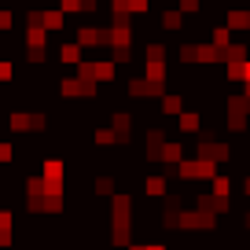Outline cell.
<instances>
[{
  "label": "cell",
  "instance_id": "obj_1",
  "mask_svg": "<svg viewBox=\"0 0 250 250\" xmlns=\"http://www.w3.org/2000/svg\"><path fill=\"white\" fill-rule=\"evenodd\" d=\"M41 26H44L48 33H62V30H66V11H62V8L41 11Z\"/></svg>",
  "mask_w": 250,
  "mask_h": 250
},
{
  "label": "cell",
  "instance_id": "obj_2",
  "mask_svg": "<svg viewBox=\"0 0 250 250\" xmlns=\"http://www.w3.org/2000/svg\"><path fill=\"white\" fill-rule=\"evenodd\" d=\"M81 59H85V55H81L78 41H74V44H59V62H62V66H78Z\"/></svg>",
  "mask_w": 250,
  "mask_h": 250
},
{
  "label": "cell",
  "instance_id": "obj_3",
  "mask_svg": "<svg viewBox=\"0 0 250 250\" xmlns=\"http://www.w3.org/2000/svg\"><path fill=\"white\" fill-rule=\"evenodd\" d=\"M225 26H228V30H250V11L232 8V11L225 15Z\"/></svg>",
  "mask_w": 250,
  "mask_h": 250
},
{
  "label": "cell",
  "instance_id": "obj_4",
  "mask_svg": "<svg viewBox=\"0 0 250 250\" xmlns=\"http://www.w3.org/2000/svg\"><path fill=\"white\" fill-rule=\"evenodd\" d=\"M144 78H147V81H166V78H169V66H166V59H147V70H144Z\"/></svg>",
  "mask_w": 250,
  "mask_h": 250
},
{
  "label": "cell",
  "instance_id": "obj_5",
  "mask_svg": "<svg viewBox=\"0 0 250 250\" xmlns=\"http://www.w3.org/2000/svg\"><path fill=\"white\" fill-rule=\"evenodd\" d=\"M184 26V11L180 8H166L162 11V30H180Z\"/></svg>",
  "mask_w": 250,
  "mask_h": 250
},
{
  "label": "cell",
  "instance_id": "obj_6",
  "mask_svg": "<svg viewBox=\"0 0 250 250\" xmlns=\"http://www.w3.org/2000/svg\"><path fill=\"white\" fill-rule=\"evenodd\" d=\"M180 107H184L180 96H162V114H180Z\"/></svg>",
  "mask_w": 250,
  "mask_h": 250
},
{
  "label": "cell",
  "instance_id": "obj_7",
  "mask_svg": "<svg viewBox=\"0 0 250 250\" xmlns=\"http://www.w3.org/2000/svg\"><path fill=\"white\" fill-rule=\"evenodd\" d=\"M199 129V114L191 110V114H180V133H195Z\"/></svg>",
  "mask_w": 250,
  "mask_h": 250
},
{
  "label": "cell",
  "instance_id": "obj_8",
  "mask_svg": "<svg viewBox=\"0 0 250 250\" xmlns=\"http://www.w3.org/2000/svg\"><path fill=\"white\" fill-rule=\"evenodd\" d=\"M228 33H232L228 26H217V30H213V44H217V48H225V44H228Z\"/></svg>",
  "mask_w": 250,
  "mask_h": 250
},
{
  "label": "cell",
  "instance_id": "obj_9",
  "mask_svg": "<svg viewBox=\"0 0 250 250\" xmlns=\"http://www.w3.org/2000/svg\"><path fill=\"white\" fill-rule=\"evenodd\" d=\"M147 191H151V195H162V191H166V180L162 177H151L147 180Z\"/></svg>",
  "mask_w": 250,
  "mask_h": 250
},
{
  "label": "cell",
  "instance_id": "obj_10",
  "mask_svg": "<svg viewBox=\"0 0 250 250\" xmlns=\"http://www.w3.org/2000/svg\"><path fill=\"white\" fill-rule=\"evenodd\" d=\"M144 55H147V59H166V48L162 44H147V52H144Z\"/></svg>",
  "mask_w": 250,
  "mask_h": 250
},
{
  "label": "cell",
  "instance_id": "obj_11",
  "mask_svg": "<svg viewBox=\"0 0 250 250\" xmlns=\"http://www.w3.org/2000/svg\"><path fill=\"white\" fill-rule=\"evenodd\" d=\"M11 81V62H0V85H8Z\"/></svg>",
  "mask_w": 250,
  "mask_h": 250
},
{
  "label": "cell",
  "instance_id": "obj_12",
  "mask_svg": "<svg viewBox=\"0 0 250 250\" xmlns=\"http://www.w3.org/2000/svg\"><path fill=\"white\" fill-rule=\"evenodd\" d=\"M8 158H11V147H8V144H0V162H8Z\"/></svg>",
  "mask_w": 250,
  "mask_h": 250
},
{
  "label": "cell",
  "instance_id": "obj_13",
  "mask_svg": "<svg viewBox=\"0 0 250 250\" xmlns=\"http://www.w3.org/2000/svg\"><path fill=\"white\" fill-rule=\"evenodd\" d=\"M243 81H250V59L243 62Z\"/></svg>",
  "mask_w": 250,
  "mask_h": 250
}]
</instances>
